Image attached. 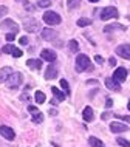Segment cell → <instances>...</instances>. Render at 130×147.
I'll list each match as a JSON object with an SVG mask.
<instances>
[{
    "instance_id": "cell-13",
    "label": "cell",
    "mask_w": 130,
    "mask_h": 147,
    "mask_svg": "<svg viewBox=\"0 0 130 147\" xmlns=\"http://www.w3.org/2000/svg\"><path fill=\"white\" fill-rule=\"evenodd\" d=\"M110 130H112L113 133H123L127 130V125L123 124V122H112V124H110Z\"/></svg>"
},
{
    "instance_id": "cell-38",
    "label": "cell",
    "mask_w": 130,
    "mask_h": 147,
    "mask_svg": "<svg viewBox=\"0 0 130 147\" xmlns=\"http://www.w3.org/2000/svg\"><path fill=\"white\" fill-rule=\"evenodd\" d=\"M50 115H53V116H56V115H57V110H50Z\"/></svg>"
},
{
    "instance_id": "cell-8",
    "label": "cell",
    "mask_w": 130,
    "mask_h": 147,
    "mask_svg": "<svg viewBox=\"0 0 130 147\" xmlns=\"http://www.w3.org/2000/svg\"><path fill=\"white\" fill-rule=\"evenodd\" d=\"M0 133L3 135V138L8 141H13L14 138H15V133H14V130L11 129V127H8V125H0Z\"/></svg>"
},
{
    "instance_id": "cell-7",
    "label": "cell",
    "mask_w": 130,
    "mask_h": 147,
    "mask_svg": "<svg viewBox=\"0 0 130 147\" xmlns=\"http://www.w3.org/2000/svg\"><path fill=\"white\" fill-rule=\"evenodd\" d=\"M125 78H127V70H125L124 67H118L115 70V73H113V79H115L116 82H124Z\"/></svg>"
},
{
    "instance_id": "cell-2",
    "label": "cell",
    "mask_w": 130,
    "mask_h": 147,
    "mask_svg": "<svg viewBox=\"0 0 130 147\" xmlns=\"http://www.w3.org/2000/svg\"><path fill=\"white\" fill-rule=\"evenodd\" d=\"M43 22L48 23L50 26H54V25H59V23L62 22L61 16L57 13H54V11H45L43 13Z\"/></svg>"
},
{
    "instance_id": "cell-21",
    "label": "cell",
    "mask_w": 130,
    "mask_h": 147,
    "mask_svg": "<svg viewBox=\"0 0 130 147\" xmlns=\"http://www.w3.org/2000/svg\"><path fill=\"white\" fill-rule=\"evenodd\" d=\"M67 6L68 9H76L81 6V0H67Z\"/></svg>"
},
{
    "instance_id": "cell-14",
    "label": "cell",
    "mask_w": 130,
    "mask_h": 147,
    "mask_svg": "<svg viewBox=\"0 0 130 147\" xmlns=\"http://www.w3.org/2000/svg\"><path fill=\"white\" fill-rule=\"evenodd\" d=\"M105 87L108 90H113V91H119L121 87H119V82H116L113 78H107L105 79Z\"/></svg>"
},
{
    "instance_id": "cell-29",
    "label": "cell",
    "mask_w": 130,
    "mask_h": 147,
    "mask_svg": "<svg viewBox=\"0 0 130 147\" xmlns=\"http://www.w3.org/2000/svg\"><path fill=\"white\" fill-rule=\"evenodd\" d=\"M61 87H62V88L65 90V93H67V94L70 93V87H68V82H67L65 79H62V81H61Z\"/></svg>"
},
{
    "instance_id": "cell-18",
    "label": "cell",
    "mask_w": 130,
    "mask_h": 147,
    "mask_svg": "<svg viewBox=\"0 0 130 147\" xmlns=\"http://www.w3.org/2000/svg\"><path fill=\"white\" fill-rule=\"evenodd\" d=\"M105 33H110V31H125L124 25H119V23H113V25H107L104 28Z\"/></svg>"
},
{
    "instance_id": "cell-3",
    "label": "cell",
    "mask_w": 130,
    "mask_h": 147,
    "mask_svg": "<svg viewBox=\"0 0 130 147\" xmlns=\"http://www.w3.org/2000/svg\"><path fill=\"white\" fill-rule=\"evenodd\" d=\"M22 82H23L22 73H19V71H14V73L11 74L9 78H8L6 84H8V87H9V88H19V87L22 85Z\"/></svg>"
},
{
    "instance_id": "cell-20",
    "label": "cell",
    "mask_w": 130,
    "mask_h": 147,
    "mask_svg": "<svg viewBox=\"0 0 130 147\" xmlns=\"http://www.w3.org/2000/svg\"><path fill=\"white\" fill-rule=\"evenodd\" d=\"M88 142H90V146H92V147H105L104 142H102L101 140H98V138H94V136H90Z\"/></svg>"
},
{
    "instance_id": "cell-34",
    "label": "cell",
    "mask_w": 130,
    "mask_h": 147,
    "mask_svg": "<svg viewBox=\"0 0 130 147\" xmlns=\"http://www.w3.org/2000/svg\"><path fill=\"white\" fill-rule=\"evenodd\" d=\"M94 62H96V63H99V65H101V63L104 62V59H102V57L99 56V54H96V56H94Z\"/></svg>"
},
{
    "instance_id": "cell-15",
    "label": "cell",
    "mask_w": 130,
    "mask_h": 147,
    "mask_svg": "<svg viewBox=\"0 0 130 147\" xmlns=\"http://www.w3.org/2000/svg\"><path fill=\"white\" fill-rule=\"evenodd\" d=\"M54 78H57V68L54 65H50L45 71V79L50 81V79H54Z\"/></svg>"
},
{
    "instance_id": "cell-1",
    "label": "cell",
    "mask_w": 130,
    "mask_h": 147,
    "mask_svg": "<svg viewBox=\"0 0 130 147\" xmlns=\"http://www.w3.org/2000/svg\"><path fill=\"white\" fill-rule=\"evenodd\" d=\"M92 62L87 54H77L76 57V71L81 73V71H85V70H92Z\"/></svg>"
},
{
    "instance_id": "cell-12",
    "label": "cell",
    "mask_w": 130,
    "mask_h": 147,
    "mask_svg": "<svg viewBox=\"0 0 130 147\" xmlns=\"http://www.w3.org/2000/svg\"><path fill=\"white\" fill-rule=\"evenodd\" d=\"M13 73L14 71H13L11 67H3V68H0V84H2V82H6L8 78H9Z\"/></svg>"
},
{
    "instance_id": "cell-30",
    "label": "cell",
    "mask_w": 130,
    "mask_h": 147,
    "mask_svg": "<svg viewBox=\"0 0 130 147\" xmlns=\"http://www.w3.org/2000/svg\"><path fill=\"white\" fill-rule=\"evenodd\" d=\"M11 54H13V56H14V57H20V56H22V54H23V51H22V50H19V48H17V47H15V48L13 50V53H11Z\"/></svg>"
},
{
    "instance_id": "cell-24",
    "label": "cell",
    "mask_w": 130,
    "mask_h": 147,
    "mask_svg": "<svg viewBox=\"0 0 130 147\" xmlns=\"http://www.w3.org/2000/svg\"><path fill=\"white\" fill-rule=\"evenodd\" d=\"M88 25H92V20L87 19V17H81L79 20H77V26H88Z\"/></svg>"
},
{
    "instance_id": "cell-19",
    "label": "cell",
    "mask_w": 130,
    "mask_h": 147,
    "mask_svg": "<svg viewBox=\"0 0 130 147\" xmlns=\"http://www.w3.org/2000/svg\"><path fill=\"white\" fill-rule=\"evenodd\" d=\"M51 93L57 98V101H64V99H65V93L62 90H59L57 87H51Z\"/></svg>"
},
{
    "instance_id": "cell-36",
    "label": "cell",
    "mask_w": 130,
    "mask_h": 147,
    "mask_svg": "<svg viewBox=\"0 0 130 147\" xmlns=\"http://www.w3.org/2000/svg\"><path fill=\"white\" fill-rule=\"evenodd\" d=\"M108 63H110V67H115L116 65V59L115 57H110L108 59Z\"/></svg>"
},
{
    "instance_id": "cell-41",
    "label": "cell",
    "mask_w": 130,
    "mask_h": 147,
    "mask_svg": "<svg viewBox=\"0 0 130 147\" xmlns=\"http://www.w3.org/2000/svg\"><path fill=\"white\" fill-rule=\"evenodd\" d=\"M88 2H92V3H96V2H99V0H88Z\"/></svg>"
},
{
    "instance_id": "cell-35",
    "label": "cell",
    "mask_w": 130,
    "mask_h": 147,
    "mask_svg": "<svg viewBox=\"0 0 130 147\" xmlns=\"http://www.w3.org/2000/svg\"><path fill=\"white\" fill-rule=\"evenodd\" d=\"M26 43H28V37H26V36L20 37V45H26Z\"/></svg>"
},
{
    "instance_id": "cell-22",
    "label": "cell",
    "mask_w": 130,
    "mask_h": 147,
    "mask_svg": "<svg viewBox=\"0 0 130 147\" xmlns=\"http://www.w3.org/2000/svg\"><path fill=\"white\" fill-rule=\"evenodd\" d=\"M68 47H70V51H71V53H77V51H79V42L74 40V39L68 42Z\"/></svg>"
},
{
    "instance_id": "cell-25",
    "label": "cell",
    "mask_w": 130,
    "mask_h": 147,
    "mask_svg": "<svg viewBox=\"0 0 130 147\" xmlns=\"http://www.w3.org/2000/svg\"><path fill=\"white\" fill-rule=\"evenodd\" d=\"M33 122H36V124H40V122H43V115L39 112L36 115H33Z\"/></svg>"
},
{
    "instance_id": "cell-4",
    "label": "cell",
    "mask_w": 130,
    "mask_h": 147,
    "mask_svg": "<svg viewBox=\"0 0 130 147\" xmlns=\"http://www.w3.org/2000/svg\"><path fill=\"white\" fill-rule=\"evenodd\" d=\"M118 9L115 6H107L101 11V20H110V19H118Z\"/></svg>"
},
{
    "instance_id": "cell-17",
    "label": "cell",
    "mask_w": 130,
    "mask_h": 147,
    "mask_svg": "<svg viewBox=\"0 0 130 147\" xmlns=\"http://www.w3.org/2000/svg\"><path fill=\"white\" fill-rule=\"evenodd\" d=\"M26 65H28L31 70H40L42 68V61H39V59H30V61H26Z\"/></svg>"
},
{
    "instance_id": "cell-37",
    "label": "cell",
    "mask_w": 130,
    "mask_h": 147,
    "mask_svg": "<svg viewBox=\"0 0 130 147\" xmlns=\"http://www.w3.org/2000/svg\"><path fill=\"white\" fill-rule=\"evenodd\" d=\"M112 105H113V101L112 99H107V102H105V109H110Z\"/></svg>"
},
{
    "instance_id": "cell-9",
    "label": "cell",
    "mask_w": 130,
    "mask_h": 147,
    "mask_svg": "<svg viewBox=\"0 0 130 147\" xmlns=\"http://www.w3.org/2000/svg\"><path fill=\"white\" fill-rule=\"evenodd\" d=\"M116 54L124 59H130V43H124L116 48Z\"/></svg>"
},
{
    "instance_id": "cell-39",
    "label": "cell",
    "mask_w": 130,
    "mask_h": 147,
    "mask_svg": "<svg viewBox=\"0 0 130 147\" xmlns=\"http://www.w3.org/2000/svg\"><path fill=\"white\" fill-rule=\"evenodd\" d=\"M108 116H110V115H108L107 112H105L104 115H102V119H108Z\"/></svg>"
},
{
    "instance_id": "cell-10",
    "label": "cell",
    "mask_w": 130,
    "mask_h": 147,
    "mask_svg": "<svg viewBox=\"0 0 130 147\" xmlns=\"http://www.w3.org/2000/svg\"><path fill=\"white\" fill-rule=\"evenodd\" d=\"M42 37H43V40L53 42L54 39L57 37V31L53 30V28H45V30H42Z\"/></svg>"
},
{
    "instance_id": "cell-31",
    "label": "cell",
    "mask_w": 130,
    "mask_h": 147,
    "mask_svg": "<svg viewBox=\"0 0 130 147\" xmlns=\"http://www.w3.org/2000/svg\"><path fill=\"white\" fill-rule=\"evenodd\" d=\"M6 13H8V8L5 5H0V19H2L3 16H6Z\"/></svg>"
},
{
    "instance_id": "cell-33",
    "label": "cell",
    "mask_w": 130,
    "mask_h": 147,
    "mask_svg": "<svg viewBox=\"0 0 130 147\" xmlns=\"http://www.w3.org/2000/svg\"><path fill=\"white\" fill-rule=\"evenodd\" d=\"M28 112H30V113H33V115H36V113H39V110H37V107L30 105V107H28Z\"/></svg>"
},
{
    "instance_id": "cell-5",
    "label": "cell",
    "mask_w": 130,
    "mask_h": 147,
    "mask_svg": "<svg viewBox=\"0 0 130 147\" xmlns=\"http://www.w3.org/2000/svg\"><path fill=\"white\" fill-rule=\"evenodd\" d=\"M0 28L5 30V31H9V33H13V34L19 33V25L13 20V19H6V20H3L2 23H0Z\"/></svg>"
},
{
    "instance_id": "cell-40",
    "label": "cell",
    "mask_w": 130,
    "mask_h": 147,
    "mask_svg": "<svg viewBox=\"0 0 130 147\" xmlns=\"http://www.w3.org/2000/svg\"><path fill=\"white\" fill-rule=\"evenodd\" d=\"M22 99H30V96H28L26 93H23V94H22Z\"/></svg>"
},
{
    "instance_id": "cell-16",
    "label": "cell",
    "mask_w": 130,
    "mask_h": 147,
    "mask_svg": "<svg viewBox=\"0 0 130 147\" xmlns=\"http://www.w3.org/2000/svg\"><path fill=\"white\" fill-rule=\"evenodd\" d=\"M82 118H84L87 122L93 121L94 113H93V109H92V107H85V109H84V112H82Z\"/></svg>"
},
{
    "instance_id": "cell-42",
    "label": "cell",
    "mask_w": 130,
    "mask_h": 147,
    "mask_svg": "<svg viewBox=\"0 0 130 147\" xmlns=\"http://www.w3.org/2000/svg\"><path fill=\"white\" fill-rule=\"evenodd\" d=\"M129 110H130V99H129Z\"/></svg>"
},
{
    "instance_id": "cell-11",
    "label": "cell",
    "mask_w": 130,
    "mask_h": 147,
    "mask_svg": "<svg viewBox=\"0 0 130 147\" xmlns=\"http://www.w3.org/2000/svg\"><path fill=\"white\" fill-rule=\"evenodd\" d=\"M56 53H54L53 50H48V48H45V50H42V53H40V59L42 61H48V62H54L56 61Z\"/></svg>"
},
{
    "instance_id": "cell-28",
    "label": "cell",
    "mask_w": 130,
    "mask_h": 147,
    "mask_svg": "<svg viewBox=\"0 0 130 147\" xmlns=\"http://www.w3.org/2000/svg\"><path fill=\"white\" fill-rule=\"evenodd\" d=\"M51 5V0H37V6L40 8H48Z\"/></svg>"
},
{
    "instance_id": "cell-6",
    "label": "cell",
    "mask_w": 130,
    "mask_h": 147,
    "mask_svg": "<svg viewBox=\"0 0 130 147\" xmlns=\"http://www.w3.org/2000/svg\"><path fill=\"white\" fill-rule=\"evenodd\" d=\"M40 30V23L36 19H25V31L28 33H37Z\"/></svg>"
},
{
    "instance_id": "cell-23",
    "label": "cell",
    "mask_w": 130,
    "mask_h": 147,
    "mask_svg": "<svg viewBox=\"0 0 130 147\" xmlns=\"http://www.w3.org/2000/svg\"><path fill=\"white\" fill-rule=\"evenodd\" d=\"M34 99H36L37 104H43V102H45V93H43V91H36Z\"/></svg>"
},
{
    "instance_id": "cell-32",
    "label": "cell",
    "mask_w": 130,
    "mask_h": 147,
    "mask_svg": "<svg viewBox=\"0 0 130 147\" xmlns=\"http://www.w3.org/2000/svg\"><path fill=\"white\" fill-rule=\"evenodd\" d=\"M5 37H6V40H8V42H14V39H15V34H13V33H8V34L5 36Z\"/></svg>"
},
{
    "instance_id": "cell-26",
    "label": "cell",
    "mask_w": 130,
    "mask_h": 147,
    "mask_svg": "<svg viewBox=\"0 0 130 147\" xmlns=\"http://www.w3.org/2000/svg\"><path fill=\"white\" fill-rule=\"evenodd\" d=\"M14 48H15L14 45H11V43H8V45H5V47L2 48V53H5V54H11V53H13V50H14Z\"/></svg>"
},
{
    "instance_id": "cell-27",
    "label": "cell",
    "mask_w": 130,
    "mask_h": 147,
    "mask_svg": "<svg viewBox=\"0 0 130 147\" xmlns=\"http://www.w3.org/2000/svg\"><path fill=\"white\" fill-rule=\"evenodd\" d=\"M116 142L119 146H123V147H130V141H127V140H124V138H116Z\"/></svg>"
}]
</instances>
